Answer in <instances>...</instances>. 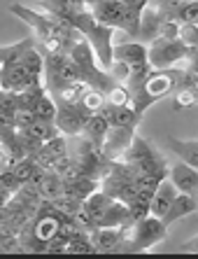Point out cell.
Masks as SVG:
<instances>
[{"instance_id": "1", "label": "cell", "mask_w": 198, "mask_h": 259, "mask_svg": "<svg viewBox=\"0 0 198 259\" xmlns=\"http://www.w3.org/2000/svg\"><path fill=\"white\" fill-rule=\"evenodd\" d=\"M121 229H124V243L119 252H142L154 247L156 243L166 241L168 236V224L156 215H150L133 224H124Z\"/></svg>"}, {"instance_id": "2", "label": "cell", "mask_w": 198, "mask_h": 259, "mask_svg": "<svg viewBox=\"0 0 198 259\" xmlns=\"http://www.w3.org/2000/svg\"><path fill=\"white\" fill-rule=\"evenodd\" d=\"M121 161L133 163L140 173H156V175H161V178H168L170 175V168H168V163H166V159L154 150V145L147 143V140L140 138V136L133 138L131 147L124 152Z\"/></svg>"}, {"instance_id": "3", "label": "cell", "mask_w": 198, "mask_h": 259, "mask_svg": "<svg viewBox=\"0 0 198 259\" xmlns=\"http://www.w3.org/2000/svg\"><path fill=\"white\" fill-rule=\"evenodd\" d=\"M191 47H186L180 37H156L150 42V63L154 70H166L173 68L177 61L186 59Z\"/></svg>"}, {"instance_id": "4", "label": "cell", "mask_w": 198, "mask_h": 259, "mask_svg": "<svg viewBox=\"0 0 198 259\" xmlns=\"http://www.w3.org/2000/svg\"><path fill=\"white\" fill-rule=\"evenodd\" d=\"M54 101H56V108H59V112H56V126H59V131L63 136H70V138L84 131L86 121L96 115V112L86 110L82 103H68V101H61V98H54Z\"/></svg>"}, {"instance_id": "5", "label": "cell", "mask_w": 198, "mask_h": 259, "mask_svg": "<svg viewBox=\"0 0 198 259\" xmlns=\"http://www.w3.org/2000/svg\"><path fill=\"white\" fill-rule=\"evenodd\" d=\"M112 33H114V28L98 24L96 28H93L89 35H86V40L91 42V47H93V54H96V59H98V66H101L103 70H108V72L112 70V66H114Z\"/></svg>"}, {"instance_id": "6", "label": "cell", "mask_w": 198, "mask_h": 259, "mask_svg": "<svg viewBox=\"0 0 198 259\" xmlns=\"http://www.w3.org/2000/svg\"><path fill=\"white\" fill-rule=\"evenodd\" d=\"M133 138H135V128H121V126H112L103 145V157L112 161V159H121L124 152L131 147Z\"/></svg>"}, {"instance_id": "7", "label": "cell", "mask_w": 198, "mask_h": 259, "mask_svg": "<svg viewBox=\"0 0 198 259\" xmlns=\"http://www.w3.org/2000/svg\"><path fill=\"white\" fill-rule=\"evenodd\" d=\"M170 180L182 194H191L198 199V168L189 166L184 161H177L175 166H170Z\"/></svg>"}, {"instance_id": "8", "label": "cell", "mask_w": 198, "mask_h": 259, "mask_svg": "<svg viewBox=\"0 0 198 259\" xmlns=\"http://www.w3.org/2000/svg\"><path fill=\"white\" fill-rule=\"evenodd\" d=\"M0 82H3V91L21 94V91L28 89V84H30V72L21 61H19V63H10V66H3Z\"/></svg>"}, {"instance_id": "9", "label": "cell", "mask_w": 198, "mask_h": 259, "mask_svg": "<svg viewBox=\"0 0 198 259\" xmlns=\"http://www.w3.org/2000/svg\"><path fill=\"white\" fill-rule=\"evenodd\" d=\"M91 241L96 245V252H119L124 243V229L121 227H98L91 231Z\"/></svg>"}, {"instance_id": "10", "label": "cell", "mask_w": 198, "mask_h": 259, "mask_svg": "<svg viewBox=\"0 0 198 259\" xmlns=\"http://www.w3.org/2000/svg\"><path fill=\"white\" fill-rule=\"evenodd\" d=\"M101 112L108 115V119H110L112 126H121V128H135L138 126V121H140V117H142L138 110L133 108L131 103H126V105H117V108L105 105Z\"/></svg>"}, {"instance_id": "11", "label": "cell", "mask_w": 198, "mask_h": 259, "mask_svg": "<svg viewBox=\"0 0 198 259\" xmlns=\"http://www.w3.org/2000/svg\"><path fill=\"white\" fill-rule=\"evenodd\" d=\"M177 194H180V189L175 187L170 178H166V180L159 185V189H156V194H154V199H152V203H150L152 215H156V217L166 215V212L170 210L173 201L177 199Z\"/></svg>"}, {"instance_id": "12", "label": "cell", "mask_w": 198, "mask_h": 259, "mask_svg": "<svg viewBox=\"0 0 198 259\" xmlns=\"http://www.w3.org/2000/svg\"><path fill=\"white\" fill-rule=\"evenodd\" d=\"M114 61L121 63H142L150 61V47L144 42H124V45H114Z\"/></svg>"}, {"instance_id": "13", "label": "cell", "mask_w": 198, "mask_h": 259, "mask_svg": "<svg viewBox=\"0 0 198 259\" xmlns=\"http://www.w3.org/2000/svg\"><path fill=\"white\" fill-rule=\"evenodd\" d=\"M110 128H112V124H110L108 115H105V112H96V115L86 121V126H84V131L82 133H84L86 138H89L91 143L103 152V145H105V138H108Z\"/></svg>"}, {"instance_id": "14", "label": "cell", "mask_w": 198, "mask_h": 259, "mask_svg": "<svg viewBox=\"0 0 198 259\" xmlns=\"http://www.w3.org/2000/svg\"><path fill=\"white\" fill-rule=\"evenodd\" d=\"M196 210H198V199H196V196L180 192V194H177V199L173 201V205H170V210L166 212L161 220L170 227L173 222H177V220H182V217H186V215H191V212H196Z\"/></svg>"}, {"instance_id": "15", "label": "cell", "mask_w": 198, "mask_h": 259, "mask_svg": "<svg viewBox=\"0 0 198 259\" xmlns=\"http://www.w3.org/2000/svg\"><path fill=\"white\" fill-rule=\"evenodd\" d=\"M98 189H101V180H96V178L79 175V178L66 180V194L68 196H75V199H82V201H86L91 194H96Z\"/></svg>"}, {"instance_id": "16", "label": "cell", "mask_w": 198, "mask_h": 259, "mask_svg": "<svg viewBox=\"0 0 198 259\" xmlns=\"http://www.w3.org/2000/svg\"><path fill=\"white\" fill-rule=\"evenodd\" d=\"M166 143H168V150H173L180 157V161L198 168V140H180L170 136Z\"/></svg>"}, {"instance_id": "17", "label": "cell", "mask_w": 198, "mask_h": 259, "mask_svg": "<svg viewBox=\"0 0 198 259\" xmlns=\"http://www.w3.org/2000/svg\"><path fill=\"white\" fill-rule=\"evenodd\" d=\"M19 98L14 91H3L0 94V126H17Z\"/></svg>"}, {"instance_id": "18", "label": "cell", "mask_w": 198, "mask_h": 259, "mask_svg": "<svg viewBox=\"0 0 198 259\" xmlns=\"http://www.w3.org/2000/svg\"><path fill=\"white\" fill-rule=\"evenodd\" d=\"M37 45V37H26L21 42H14V45H5V47L0 49V61H3V66H10V63H19V61L24 59V54L28 52L30 47H35Z\"/></svg>"}, {"instance_id": "19", "label": "cell", "mask_w": 198, "mask_h": 259, "mask_svg": "<svg viewBox=\"0 0 198 259\" xmlns=\"http://www.w3.org/2000/svg\"><path fill=\"white\" fill-rule=\"evenodd\" d=\"M112 196H108V194L103 192V189H98L96 194H91L89 199L84 201V212L93 220V222H101V217L105 215V210L110 208V203H112Z\"/></svg>"}, {"instance_id": "20", "label": "cell", "mask_w": 198, "mask_h": 259, "mask_svg": "<svg viewBox=\"0 0 198 259\" xmlns=\"http://www.w3.org/2000/svg\"><path fill=\"white\" fill-rule=\"evenodd\" d=\"M37 187H40V194H42L44 199L54 201L66 194V180H63L59 173H54V170H47V175L42 178V182H40Z\"/></svg>"}, {"instance_id": "21", "label": "cell", "mask_w": 198, "mask_h": 259, "mask_svg": "<svg viewBox=\"0 0 198 259\" xmlns=\"http://www.w3.org/2000/svg\"><path fill=\"white\" fill-rule=\"evenodd\" d=\"M33 112H35L37 119L56 121V112H59V108H56L54 96H49V94H44V96L35 103V108H33Z\"/></svg>"}, {"instance_id": "22", "label": "cell", "mask_w": 198, "mask_h": 259, "mask_svg": "<svg viewBox=\"0 0 198 259\" xmlns=\"http://www.w3.org/2000/svg\"><path fill=\"white\" fill-rule=\"evenodd\" d=\"M26 131H30L35 138H40L42 143H49L52 138H56L59 136V126H56V121H44V119H37L35 124L30 128H26Z\"/></svg>"}, {"instance_id": "23", "label": "cell", "mask_w": 198, "mask_h": 259, "mask_svg": "<svg viewBox=\"0 0 198 259\" xmlns=\"http://www.w3.org/2000/svg\"><path fill=\"white\" fill-rule=\"evenodd\" d=\"M177 21L180 24H198V0L184 3L177 12Z\"/></svg>"}, {"instance_id": "24", "label": "cell", "mask_w": 198, "mask_h": 259, "mask_svg": "<svg viewBox=\"0 0 198 259\" xmlns=\"http://www.w3.org/2000/svg\"><path fill=\"white\" fill-rule=\"evenodd\" d=\"M180 40L186 47H198V24H180Z\"/></svg>"}, {"instance_id": "25", "label": "cell", "mask_w": 198, "mask_h": 259, "mask_svg": "<svg viewBox=\"0 0 198 259\" xmlns=\"http://www.w3.org/2000/svg\"><path fill=\"white\" fill-rule=\"evenodd\" d=\"M152 215V208L150 203H142V201H133L131 205H128V220L133 222H140V220H144V217Z\"/></svg>"}, {"instance_id": "26", "label": "cell", "mask_w": 198, "mask_h": 259, "mask_svg": "<svg viewBox=\"0 0 198 259\" xmlns=\"http://www.w3.org/2000/svg\"><path fill=\"white\" fill-rule=\"evenodd\" d=\"M121 3H124L128 10H133L135 14H140V17H142V12L150 7V0H121Z\"/></svg>"}, {"instance_id": "27", "label": "cell", "mask_w": 198, "mask_h": 259, "mask_svg": "<svg viewBox=\"0 0 198 259\" xmlns=\"http://www.w3.org/2000/svg\"><path fill=\"white\" fill-rule=\"evenodd\" d=\"M177 252H193V254H198V236H193V238H189L186 243H182V245L177 247Z\"/></svg>"}, {"instance_id": "28", "label": "cell", "mask_w": 198, "mask_h": 259, "mask_svg": "<svg viewBox=\"0 0 198 259\" xmlns=\"http://www.w3.org/2000/svg\"><path fill=\"white\" fill-rule=\"evenodd\" d=\"M175 0H150V5H156V7H168L173 5Z\"/></svg>"}, {"instance_id": "29", "label": "cell", "mask_w": 198, "mask_h": 259, "mask_svg": "<svg viewBox=\"0 0 198 259\" xmlns=\"http://www.w3.org/2000/svg\"><path fill=\"white\" fill-rule=\"evenodd\" d=\"M84 3H86V7H93V5L98 3V0H84Z\"/></svg>"}, {"instance_id": "30", "label": "cell", "mask_w": 198, "mask_h": 259, "mask_svg": "<svg viewBox=\"0 0 198 259\" xmlns=\"http://www.w3.org/2000/svg\"><path fill=\"white\" fill-rule=\"evenodd\" d=\"M193 98H196V103H198V87L193 89Z\"/></svg>"}]
</instances>
